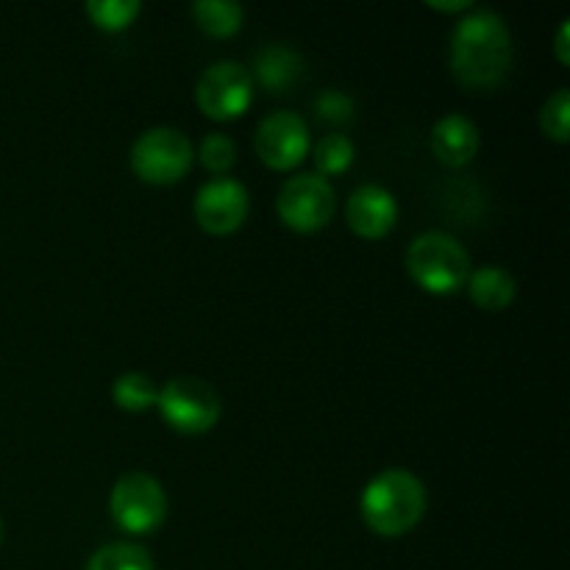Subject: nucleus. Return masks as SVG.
<instances>
[{
  "mask_svg": "<svg viewBox=\"0 0 570 570\" xmlns=\"http://www.w3.org/2000/svg\"><path fill=\"white\" fill-rule=\"evenodd\" d=\"M512 67V33L495 11L476 9L451 33V72L468 89H495Z\"/></svg>",
  "mask_w": 570,
  "mask_h": 570,
  "instance_id": "f257e3e1",
  "label": "nucleus"
},
{
  "mask_svg": "<svg viewBox=\"0 0 570 570\" xmlns=\"http://www.w3.org/2000/svg\"><path fill=\"white\" fill-rule=\"evenodd\" d=\"M426 488L421 479L401 468L379 473L362 493V521L379 538H404L426 515Z\"/></svg>",
  "mask_w": 570,
  "mask_h": 570,
  "instance_id": "f03ea898",
  "label": "nucleus"
},
{
  "mask_svg": "<svg viewBox=\"0 0 570 570\" xmlns=\"http://www.w3.org/2000/svg\"><path fill=\"white\" fill-rule=\"evenodd\" d=\"M406 271L429 295H454L468 284L471 256L451 234L426 232L412 239L406 250Z\"/></svg>",
  "mask_w": 570,
  "mask_h": 570,
  "instance_id": "7ed1b4c3",
  "label": "nucleus"
},
{
  "mask_svg": "<svg viewBox=\"0 0 570 570\" xmlns=\"http://www.w3.org/2000/svg\"><path fill=\"white\" fill-rule=\"evenodd\" d=\"M193 142L170 126H156L139 134L131 148V167L139 181L154 187L178 184L193 167Z\"/></svg>",
  "mask_w": 570,
  "mask_h": 570,
  "instance_id": "20e7f679",
  "label": "nucleus"
},
{
  "mask_svg": "<svg viewBox=\"0 0 570 570\" xmlns=\"http://www.w3.org/2000/svg\"><path fill=\"white\" fill-rule=\"evenodd\" d=\"M161 417L181 434H204L220 421V395L212 384L195 376H176L159 390L156 399Z\"/></svg>",
  "mask_w": 570,
  "mask_h": 570,
  "instance_id": "39448f33",
  "label": "nucleus"
},
{
  "mask_svg": "<svg viewBox=\"0 0 570 570\" xmlns=\"http://www.w3.org/2000/svg\"><path fill=\"white\" fill-rule=\"evenodd\" d=\"M109 510L117 527L128 534L156 532L167 518L165 488L148 473H128L117 479L109 495Z\"/></svg>",
  "mask_w": 570,
  "mask_h": 570,
  "instance_id": "423d86ee",
  "label": "nucleus"
},
{
  "mask_svg": "<svg viewBox=\"0 0 570 570\" xmlns=\"http://www.w3.org/2000/svg\"><path fill=\"white\" fill-rule=\"evenodd\" d=\"M195 104L209 120H237L254 104V76L237 61H215L195 83Z\"/></svg>",
  "mask_w": 570,
  "mask_h": 570,
  "instance_id": "0eeeda50",
  "label": "nucleus"
},
{
  "mask_svg": "<svg viewBox=\"0 0 570 570\" xmlns=\"http://www.w3.org/2000/svg\"><path fill=\"white\" fill-rule=\"evenodd\" d=\"M337 206V195L328 178L317 173H301L282 187L276 200V212L287 228L298 234H315L328 226Z\"/></svg>",
  "mask_w": 570,
  "mask_h": 570,
  "instance_id": "6e6552de",
  "label": "nucleus"
},
{
  "mask_svg": "<svg viewBox=\"0 0 570 570\" xmlns=\"http://www.w3.org/2000/svg\"><path fill=\"white\" fill-rule=\"evenodd\" d=\"M248 189L232 176L212 178L195 195V220L206 234H215V237L239 232L248 220Z\"/></svg>",
  "mask_w": 570,
  "mask_h": 570,
  "instance_id": "1a4fd4ad",
  "label": "nucleus"
},
{
  "mask_svg": "<svg viewBox=\"0 0 570 570\" xmlns=\"http://www.w3.org/2000/svg\"><path fill=\"white\" fill-rule=\"evenodd\" d=\"M254 148L271 170H293L309 154V128L295 111H273L256 126Z\"/></svg>",
  "mask_w": 570,
  "mask_h": 570,
  "instance_id": "9d476101",
  "label": "nucleus"
},
{
  "mask_svg": "<svg viewBox=\"0 0 570 570\" xmlns=\"http://www.w3.org/2000/svg\"><path fill=\"white\" fill-rule=\"evenodd\" d=\"M345 220L356 237L384 239L399 220L395 195L379 184H365V187L354 189V195L348 198V209H345Z\"/></svg>",
  "mask_w": 570,
  "mask_h": 570,
  "instance_id": "9b49d317",
  "label": "nucleus"
},
{
  "mask_svg": "<svg viewBox=\"0 0 570 570\" xmlns=\"http://www.w3.org/2000/svg\"><path fill=\"white\" fill-rule=\"evenodd\" d=\"M479 145V128L473 126L468 117L462 115H445L443 120L434 122L432 128V154L445 167H465L476 159Z\"/></svg>",
  "mask_w": 570,
  "mask_h": 570,
  "instance_id": "f8f14e48",
  "label": "nucleus"
},
{
  "mask_svg": "<svg viewBox=\"0 0 570 570\" xmlns=\"http://www.w3.org/2000/svg\"><path fill=\"white\" fill-rule=\"evenodd\" d=\"M468 293L471 301L484 312H504L515 301L518 284L510 271L499 265H484L468 276Z\"/></svg>",
  "mask_w": 570,
  "mask_h": 570,
  "instance_id": "ddd939ff",
  "label": "nucleus"
},
{
  "mask_svg": "<svg viewBox=\"0 0 570 570\" xmlns=\"http://www.w3.org/2000/svg\"><path fill=\"white\" fill-rule=\"evenodd\" d=\"M304 72V61L295 50L284 48V45H271L256 56V78L267 92H284L293 87Z\"/></svg>",
  "mask_w": 570,
  "mask_h": 570,
  "instance_id": "4468645a",
  "label": "nucleus"
},
{
  "mask_svg": "<svg viewBox=\"0 0 570 570\" xmlns=\"http://www.w3.org/2000/svg\"><path fill=\"white\" fill-rule=\"evenodd\" d=\"M195 26L212 39H228L243 28L245 9L239 3H228V0H198L189 9Z\"/></svg>",
  "mask_w": 570,
  "mask_h": 570,
  "instance_id": "2eb2a0df",
  "label": "nucleus"
},
{
  "mask_svg": "<svg viewBox=\"0 0 570 570\" xmlns=\"http://www.w3.org/2000/svg\"><path fill=\"white\" fill-rule=\"evenodd\" d=\"M111 399L122 412H145L156 406L159 387L145 373H122V376H117L115 387H111Z\"/></svg>",
  "mask_w": 570,
  "mask_h": 570,
  "instance_id": "dca6fc26",
  "label": "nucleus"
},
{
  "mask_svg": "<svg viewBox=\"0 0 570 570\" xmlns=\"http://www.w3.org/2000/svg\"><path fill=\"white\" fill-rule=\"evenodd\" d=\"M83 570H154V560L137 543H109L89 557Z\"/></svg>",
  "mask_w": 570,
  "mask_h": 570,
  "instance_id": "f3484780",
  "label": "nucleus"
},
{
  "mask_svg": "<svg viewBox=\"0 0 570 570\" xmlns=\"http://www.w3.org/2000/svg\"><path fill=\"white\" fill-rule=\"evenodd\" d=\"M83 9H87L95 28H100L106 33H117L126 31L137 20L139 11H142V3H137V0H89Z\"/></svg>",
  "mask_w": 570,
  "mask_h": 570,
  "instance_id": "a211bd4d",
  "label": "nucleus"
},
{
  "mask_svg": "<svg viewBox=\"0 0 570 570\" xmlns=\"http://www.w3.org/2000/svg\"><path fill=\"white\" fill-rule=\"evenodd\" d=\"M354 142H351L345 134H326V137L321 139V142L315 145V154H312V159H315V167H317V176H340V173L348 170L351 165H354Z\"/></svg>",
  "mask_w": 570,
  "mask_h": 570,
  "instance_id": "6ab92c4d",
  "label": "nucleus"
},
{
  "mask_svg": "<svg viewBox=\"0 0 570 570\" xmlns=\"http://www.w3.org/2000/svg\"><path fill=\"white\" fill-rule=\"evenodd\" d=\"M540 128L546 137L557 145H566L570 137V92L568 89H557L540 111Z\"/></svg>",
  "mask_w": 570,
  "mask_h": 570,
  "instance_id": "aec40b11",
  "label": "nucleus"
},
{
  "mask_svg": "<svg viewBox=\"0 0 570 570\" xmlns=\"http://www.w3.org/2000/svg\"><path fill=\"white\" fill-rule=\"evenodd\" d=\"M198 159L209 173L226 176L234 167V161H237V145H234V139L226 137V134H209V137H204V142H200Z\"/></svg>",
  "mask_w": 570,
  "mask_h": 570,
  "instance_id": "412c9836",
  "label": "nucleus"
},
{
  "mask_svg": "<svg viewBox=\"0 0 570 570\" xmlns=\"http://www.w3.org/2000/svg\"><path fill=\"white\" fill-rule=\"evenodd\" d=\"M315 111L321 120L328 122H348L354 117V100L343 92H323L315 100Z\"/></svg>",
  "mask_w": 570,
  "mask_h": 570,
  "instance_id": "4be33fe9",
  "label": "nucleus"
},
{
  "mask_svg": "<svg viewBox=\"0 0 570 570\" xmlns=\"http://www.w3.org/2000/svg\"><path fill=\"white\" fill-rule=\"evenodd\" d=\"M554 53L560 59L562 67L570 65V53H568V20L560 26V33H557V45H554Z\"/></svg>",
  "mask_w": 570,
  "mask_h": 570,
  "instance_id": "5701e85b",
  "label": "nucleus"
},
{
  "mask_svg": "<svg viewBox=\"0 0 570 570\" xmlns=\"http://www.w3.org/2000/svg\"><path fill=\"white\" fill-rule=\"evenodd\" d=\"M429 9H434V11H445V14H449V11H468V9H473V3L471 0H449V3H443V0H429Z\"/></svg>",
  "mask_w": 570,
  "mask_h": 570,
  "instance_id": "b1692460",
  "label": "nucleus"
},
{
  "mask_svg": "<svg viewBox=\"0 0 570 570\" xmlns=\"http://www.w3.org/2000/svg\"><path fill=\"white\" fill-rule=\"evenodd\" d=\"M0 540H3V523H0Z\"/></svg>",
  "mask_w": 570,
  "mask_h": 570,
  "instance_id": "393cba45",
  "label": "nucleus"
}]
</instances>
